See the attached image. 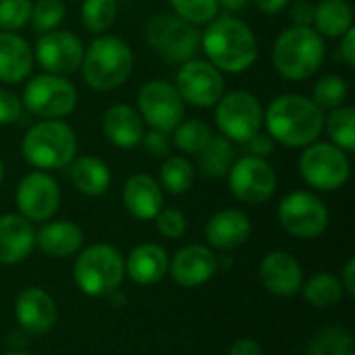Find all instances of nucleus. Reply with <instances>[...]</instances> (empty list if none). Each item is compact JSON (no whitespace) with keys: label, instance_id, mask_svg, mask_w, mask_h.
<instances>
[{"label":"nucleus","instance_id":"obj_1","mask_svg":"<svg viewBox=\"0 0 355 355\" xmlns=\"http://www.w3.org/2000/svg\"><path fill=\"white\" fill-rule=\"evenodd\" d=\"M264 125L272 141L287 148H306L324 131V110L302 94H283L264 110Z\"/></svg>","mask_w":355,"mask_h":355},{"label":"nucleus","instance_id":"obj_2","mask_svg":"<svg viewBox=\"0 0 355 355\" xmlns=\"http://www.w3.org/2000/svg\"><path fill=\"white\" fill-rule=\"evenodd\" d=\"M206 60L220 73H245L258 58V40L252 27L237 17H216L202 33Z\"/></svg>","mask_w":355,"mask_h":355},{"label":"nucleus","instance_id":"obj_3","mask_svg":"<svg viewBox=\"0 0 355 355\" xmlns=\"http://www.w3.org/2000/svg\"><path fill=\"white\" fill-rule=\"evenodd\" d=\"M83 81L96 92H112L121 87L133 71V50L116 35H96L83 50Z\"/></svg>","mask_w":355,"mask_h":355},{"label":"nucleus","instance_id":"obj_4","mask_svg":"<svg viewBox=\"0 0 355 355\" xmlns=\"http://www.w3.org/2000/svg\"><path fill=\"white\" fill-rule=\"evenodd\" d=\"M327 46L314 27L293 25L279 33L272 48V64L287 81L310 79L324 62Z\"/></svg>","mask_w":355,"mask_h":355},{"label":"nucleus","instance_id":"obj_5","mask_svg":"<svg viewBox=\"0 0 355 355\" xmlns=\"http://www.w3.org/2000/svg\"><path fill=\"white\" fill-rule=\"evenodd\" d=\"M21 154L37 171L64 168L77 156L75 129L62 119H44L23 135Z\"/></svg>","mask_w":355,"mask_h":355},{"label":"nucleus","instance_id":"obj_6","mask_svg":"<svg viewBox=\"0 0 355 355\" xmlns=\"http://www.w3.org/2000/svg\"><path fill=\"white\" fill-rule=\"evenodd\" d=\"M73 277L83 295L108 297L125 279V260L116 248L96 243L81 252L75 262Z\"/></svg>","mask_w":355,"mask_h":355},{"label":"nucleus","instance_id":"obj_7","mask_svg":"<svg viewBox=\"0 0 355 355\" xmlns=\"http://www.w3.org/2000/svg\"><path fill=\"white\" fill-rule=\"evenodd\" d=\"M146 40L150 48L166 62H187L196 58L202 48V31L198 25L177 17L175 12H160L148 23Z\"/></svg>","mask_w":355,"mask_h":355},{"label":"nucleus","instance_id":"obj_8","mask_svg":"<svg viewBox=\"0 0 355 355\" xmlns=\"http://www.w3.org/2000/svg\"><path fill=\"white\" fill-rule=\"evenodd\" d=\"M302 179L318 191L341 189L352 175L349 154L331 141H314L304 148L297 160Z\"/></svg>","mask_w":355,"mask_h":355},{"label":"nucleus","instance_id":"obj_9","mask_svg":"<svg viewBox=\"0 0 355 355\" xmlns=\"http://www.w3.org/2000/svg\"><path fill=\"white\" fill-rule=\"evenodd\" d=\"M214 121L220 135L233 144H245L250 137L262 131L264 110L254 94L235 89L223 94V98L214 104Z\"/></svg>","mask_w":355,"mask_h":355},{"label":"nucleus","instance_id":"obj_10","mask_svg":"<svg viewBox=\"0 0 355 355\" xmlns=\"http://www.w3.org/2000/svg\"><path fill=\"white\" fill-rule=\"evenodd\" d=\"M21 104L42 121L64 119L77 106V89L62 75L42 73L25 83Z\"/></svg>","mask_w":355,"mask_h":355},{"label":"nucleus","instance_id":"obj_11","mask_svg":"<svg viewBox=\"0 0 355 355\" xmlns=\"http://www.w3.org/2000/svg\"><path fill=\"white\" fill-rule=\"evenodd\" d=\"M329 220L327 204L312 191H291L279 204V223L293 237L314 239L327 231Z\"/></svg>","mask_w":355,"mask_h":355},{"label":"nucleus","instance_id":"obj_12","mask_svg":"<svg viewBox=\"0 0 355 355\" xmlns=\"http://www.w3.org/2000/svg\"><path fill=\"white\" fill-rule=\"evenodd\" d=\"M137 112L152 129L171 133L185 116V102L175 83L152 79L137 92Z\"/></svg>","mask_w":355,"mask_h":355},{"label":"nucleus","instance_id":"obj_13","mask_svg":"<svg viewBox=\"0 0 355 355\" xmlns=\"http://www.w3.org/2000/svg\"><path fill=\"white\" fill-rule=\"evenodd\" d=\"M229 187L243 204H264L277 191V171L266 158L241 156L229 168Z\"/></svg>","mask_w":355,"mask_h":355},{"label":"nucleus","instance_id":"obj_14","mask_svg":"<svg viewBox=\"0 0 355 355\" xmlns=\"http://www.w3.org/2000/svg\"><path fill=\"white\" fill-rule=\"evenodd\" d=\"M175 87L185 104L196 108H212L225 94V77L208 60L191 58L177 71Z\"/></svg>","mask_w":355,"mask_h":355},{"label":"nucleus","instance_id":"obj_15","mask_svg":"<svg viewBox=\"0 0 355 355\" xmlns=\"http://www.w3.org/2000/svg\"><path fill=\"white\" fill-rule=\"evenodd\" d=\"M15 204L29 223H48L60 208V187L46 171H33L19 181Z\"/></svg>","mask_w":355,"mask_h":355},{"label":"nucleus","instance_id":"obj_16","mask_svg":"<svg viewBox=\"0 0 355 355\" xmlns=\"http://www.w3.org/2000/svg\"><path fill=\"white\" fill-rule=\"evenodd\" d=\"M83 50L85 46L75 33L54 29L37 37L33 48V58L40 62L44 73L67 77L79 71L83 60Z\"/></svg>","mask_w":355,"mask_h":355},{"label":"nucleus","instance_id":"obj_17","mask_svg":"<svg viewBox=\"0 0 355 355\" xmlns=\"http://www.w3.org/2000/svg\"><path fill=\"white\" fill-rule=\"evenodd\" d=\"M218 268V260L206 245H185L168 262V275L181 287H200L208 283Z\"/></svg>","mask_w":355,"mask_h":355},{"label":"nucleus","instance_id":"obj_18","mask_svg":"<svg viewBox=\"0 0 355 355\" xmlns=\"http://www.w3.org/2000/svg\"><path fill=\"white\" fill-rule=\"evenodd\" d=\"M15 316L19 327L29 335H46L58 318L54 300L40 287H27L15 302Z\"/></svg>","mask_w":355,"mask_h":355},{"label":"nucleus","instance_id":"obj_19","mask_svg":"<svg viewBox=\"0 0 355 355\" xmlns=\"http://www.w3.org/2000/svg\"><path fill=\"white\" fill-rule=\"evenodd\" d=\"M260 279L266 291L279 297H293L300 293L304 272L300 262L287 252H270L260 262Z\"/></svg>","mask_w":355,"mask_h":355},{"label":"nucleus","instance_id":"obj_20","mask_svg":"<svg viewBox=\"0 0 355 355\" xmlns=\"http://www.w3.org/2000/svg\"><path fill=\"white\" fill-rule=\"evenodd\" d=\"M206 241L223 252H231L241 248L250 235H252V220L248 218L245 212L235 210V208H225L218 210L216 214L210 216L204 229Z\"/></svg>","mask_w":355,"mask_h":355},{"label":"nucleus","instance_id":"obj_21","mask_svg":"<svg viewBox=\"0 0 355 355\" xmlns=\"http://www.w3.org/2000/svg\"><path fill=\"white\" fill-rule=\"evenodd\" d=\"M123 204L137 220H154L164 206L160 183L148 173H135L123 187Z\"/></svg>","mask_w":355,"mask_h":355},{"label":"nucleus","instance_id":"obj_22","mask_svg":"<svg viewBox=\"0 0 355 355\" xmlns=\"http://www.w3.org/2000/svg\"><path fill=\"white\" fill-rule=\"evenodd\" d=\"M102 131L112 146L121 150H133L141 144L146 123L139 116L137 108L129 104H114L104 112Z\"/></svg>","mask_w":355,"mask_h":355},{"label":"nucleus","instance_id":"obj_23","mask_svg":"<svg viewBox=\"0 0 355 355\" xmlns=\"http://www.w3.org/2000/svg\"><path fill=\"white\" fill-rule=\"evenodd\" d=\"M35 248V229L21 214L0 216V264H19Z\"/></svg>","mask_w":355,"mask_h":355},{"label":"nucleus","instance_id":"obj_24","mask_svg":"<svg viewBox=\"0 0 355 355\" xmlns=\"http://www.w3.org/2000/svg\"><path fill=\"white\" fill-rule=\"evenodd\" d=\"M33 48L15 31H0V81L21 83L33 71Z\"/></svg>","mask_w":355,"mask_h":355},{"label":"nucleus","instance_id":"obj_25","mask_svg":"<svg viewBox=\"0 0 355 355\" xmlns=\"http://www.w3.org/2000/svg\"><path fill=\"white\" fill-rule=\"evenodd\" d=\"M83 231L71 220H48L35 231V248L50 258H69L83 245Z\"/></svg>","mask_w":355,"mask_h":355},{"label":"nucleus","instance_id":"obj_26","mask_svg":"<svg viewBox=\"0 0 355 355\" xmlns=\"http://www.w3.org/2000/svg\"><path fill=\"white\" fill-rule=\"evenodd\" d=\"M168 254L162 245L141 243L125 260V275L137 285H154L168 275Z\"/></svg>","mask_w":355,"mask_h":355},{"label":"nucleus","instance_id":"obj_27","mask_svg":"<svg viewBox=\"0 0 355 355\" xmlns=\"http://www.w3.org/2000/svg\"><path fill=\"white\" fill-rule=\"evenodd\" d=\"M69 177L75 189L87 198H100L110 189L112 175L104 160L96 156H75L69 164Z\"/></svg>","mask_w":355,"mask_h":355},{"label":"nucleus","instance_id":"obj_28","mask_svg":"<svg viewBox=\"0 0 355 355\" xmlns=\"http://www.w3.org/2000/svg\"><path fill=\"white\" fill-rule=\"evenodd\" d=\"M312 27L322 37L339 40L345 31L354 27V8L349 0H320L314 4Z\"/></svg>","mask_w":355,"mask_h":355},{"label":"nucleus","instance_id":"obj_29","mask_svg":"<svg viewBox=\"0 0 355 355\" xmlns=\"http://www.w3.org/2000/svg\"><path fill=\"white\" fill-rule=\"evenodd\" d=\"M300 291L304 293L308 304H312L314 308H322V310L341 304V300L345 297V289L341 285V279H337L331 272L312 275L306 283H302Z\"/></svg>","mask_w":355,"mask_h":355},{"label":"nucleus","instance_id":"obj_30","mask_svg":"<svg viewBox=\"0 0 355 355\" xmlns=\"http://www.w3.org/2000/svg\"><path fill=\"white\" fill-rule=\"evenodd\" d=\"M200 171L206 177L220 179L229 173L235 162V146L225 135H212L208 146L198 154Z\"/></svg>","mask_w":355,"mask_h":355},{"label":"nucleus","instance_id":"obj_31","mask_svg":"<svg viewBox=\"0 0 355 355\" xmlns=\"http://www.w3.org/2000/svg\"><path fill=\"white\" fill-rule=\"evenodd\" d=\"M324 131L333 146L341 148L343 152H355V108L354 106H339L324 116Z\"/></svg>","mask_w":355,"mask_h":355},{"label":"nucleus","instance_id":"obj_32","mask_svg":"<svg viewBox=\"0 0 355 355\" xmlns=\"http://www.w3.org/2000/svg\"><path fill=\"white\" fill-rule=\"evenodd\" d=\"M193 164L185 156H166V160L160 166V187L166 189L173 196H181L189 191L193 185Z\"/></svg>","mask_w":355,"mask_h":355},{"label":"nucleus","instance_id":"obj_33","mask_svg":"<svg viewBox=\"0 0 355 355\" xmlns=\"http://www.w3.org/2000/svg\"><path fill=\"white\" fill-rule=\"evenodd\" d=\"M212 139V129L200 119L181 121L173 131V144L181 154H200Z\"/></svg>","mask_w":355,"mask_h":355},{"label":"nucleus","instance_id":"obj_34","mask_svg":"<svg viewBox=\"0 0 355 355\" xmlns=\"http://www.w3.org/2000/svg\"><path fill=\"white\" fill-rule=\"evenodd\" d=\"M119 17L116 0H83L81 4V23L89 33L102 35L108 31Z\"/></svg>","mask_w":355,"mask_h":355},{"label":"nucleus","instance_id":"obj_35","mask_svg":"<svg viewBox=\"0 0 355 355\" xmlns=\"http://www.w3.org/2000/svg\"><path fill=\"white\" fill-rule=\"evenodd\" d=\"M347 94H349V87H347L345 77H341L337 73H329L316 81L314 92H312V100L320 110L331 112V110L345 104Z\"/></svg>","mask_w":355,"mask_h":355},{"label":"nucleus","instance_id":"obj_36","mask_svg":"<svg viewBox=\"0 0 355 355\" xmlns=\"http://www.w3.org/2000/svg\"><path fill=\"white\" fill-rule=\"evenodd\" d=\"M67 8L62 0H35L31 2V17L29 25L35 33H48L58 29L64 21Z\"/></svg>","mask_w":355,"mask_h":355},{"label":"nucleus","instance_id":"obj_37","mask_svg":"<svg viewBox=\"0 0 355 355\" xmlns=\"http://www.w3.org/2000/svg\"><path fill=\"white\" fill-rule=\"evenodd\" d=\"M168 2L177 17H181L198 27L214 21L220 10L218 0H168Z\"/></svg>","mask_w":355,"mask_h":355},{"label":"nucleus","instance_id":"obj_38","mask_svg":"<svg viewBox=\"0 0 355 355\" xmlns=\"http://www.w3.org/2000/svg\"><path fill=\"white\" fill-rule=\"evenodd\" d=\"M310 355H354V337L345 329H327L314 339Z\"/></svg>","mask_w":355,"mask_h":355},{"label":"nucleus","instance_id":"obj_39","mask_svg":"<svg viewBox=\"0 0 355 355\" xmlns=\"http://www.w3.org/2000/svg\"><path fill=\"white\" fill-rule=\"evenodd\" d=\"M31 0H0V29L19 31L29 25Z\"/></svg>","mask_w":355,"mask_h":355},{"label":"nucleus","instance_id":"obj_40","mask_svg":"<svg viewBox=\"0 0 355 355\" xmlns=\"http://www.w3.org/2000/svg\"><path fill=\"white\" fill-rule=\"evenodd\" d=\"M154 220H156L158 233L166 239H181L187 231V218L177 208H164L162 206Z\"/></svg>","mask_w":355,"mask_h":355},{"label":"nucleus","instance_id":"obj_41","mask_svg":"<svg viewBox=\"0 0 355 355\" xmlns=\"http://www.w3.org/2000/svg\"><path fill=\"white\" fill-rule=\"evenodd\" d=\"M21 110H23L21 98L8 92L6 87H0V125L17 123L21 116Z\"/></svg>","mask_w":355,"mask_h":355},{"label":"nucleus","instance_id":"obj_42","mask_svg":"<svg viewBox=\"0 0 355 355\" xmlns=\"http://www.w3.org/2000/svg\"><path fill=\"white\" fill-rule=\"evenodd\" d=\"M141 144L146 146V150L152 156H168L171 154V137L164 131H158V129L146 131L141 137Z\"/></svg>","mask_w":355,"mask_h":355},{"label":"nucleus","instance_id":"obj_43","mask_svg":"<svg viewBox=\"0 0 355 355\" xmlns=\"http://www.w3.org/2000/svg\"><path fill=\"white\" fill-rule=\"evenodd\" d=\"M248 156H256V158H266L275 152V141L268 133H256L254 137H250L245 144H241Z\"/></svg>","mask_w":355,"mask_h":355},{"label":"nucleus","instance_id":"obj_44","mask_svg":"<svg viewBox=\"0 0 355 355\" xmlns=\"http://www.w3.org/2000/svg\"><path fill=\"white\" fill-rule=\"evenodd\" d=\"M289 17H291L293 25L312 27V23H314V2H310V0H295L289 6Z\"/></svg>","mask_w":355,"mask_h":355},{"label":"nucleus","instance_id":"obj_45","mask_svg":"<svg viewBox=\"0 0 355 355\" xmlns=\"http://www.w3.org/2000/svg\"><path fill=\"white\" fill-rule=\"evenodd\" d=\"M339 40H341V44H339V56L343 58L345 67L354 69L355 67V27H352L349 31H345Z\"/></svg>","mask_w":355,"mask_h":355},{"label":"nucleus","instance_id":"obj_46","mask_svg":"<svg viewBox=\"0 0 355 355\" xmlns=\"http://www.w3.org/2000/svg\"><path fill=\"white\" fill-rule=\"evenodd\" d=\"M227 355H262V349L258 345V341L245 337V339H239L231 345L229 354Z\"/></svg>","mask_w":355,"mask_h":355},{"label":"nucleus","instance_id":"obj_47","mask_svg":"<svg viewBox=\"0 0 355 355\" xmlns=\"http://www.w3.org/2000/svg\"><path fill=\"white\" fill-rule=\"evenodd\" d=\"M341 285L345 289V295L355 297V260H347L345 268H343V279H341Z\"/></svg>","mask_w":355,"mask_h":355},{"label":"nucleus","instance_id":"obj_48","mask_svg":"<svg viewBox=\"0 0 355 355\" xmlns=\"http://www.w3.org/2000/svg\"><path fill=\"white\" fill-rule=\"evenodd\" d=\"M264 15H279L289 6V0H252Z\"/></svg>","mask_w":355,"mask_h":355},{"label":"nucleus","instance_id":"obj_49","mask_svg":"<svg viewBox=\"0 0 355 355\" xmlns=\"http://www.w3.org/2000/svg\"><path fill=\"white\" fill-rule=\"evenodd\" d=\"M252 0H218V4L223 8H227L229 12H237V10H243Z\"/></svg>","mask_w":355,"mask_h":355},{"label":"nucleus","instance_id":"obj_50","mask_svg":"<svg viewBox=\"0 0 355 355\" xmlns=\"http://www.w3.org/2000/svg\"><path fill=\"white\" fill-rule=\"evenodd\" d=\"M2 181H4V164L0 160V185H2Z\"/></svg>","mask_w":355,"mask_h":355},{"label":"nucleus","instance_id":"obj_51","mask_svg":"<svg viewBox=\"0 0 355 355\" xmlns=\"http://www.w3.org/2000/svg\"><path fill=\"white\" fill-rule=\"evenodd\" d=\"M6 355H31V354H25V352H10V354Z\"/></svg>","mask_w":355,"mask_h":355},{"label":"nucleus","instance_id":"obj_52","mask_svg":"<svg viewBox=\"0 0 355 355\" xmlns=\"http://www.w3.org/2000/svg\"><path fill=\"white\" fill-rule=\"evenodd\" d=\"M62 2H64V0H62ZM71 2H75V0H71Z\"/></svg>","mask_w":355,"mask_h":355}]
</instances>
